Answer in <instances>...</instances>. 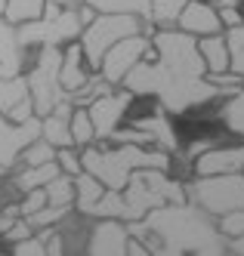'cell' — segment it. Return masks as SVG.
<instances>
[{
  "label": "cell",
  "instance_id": "obj_18",
  "mask_svg": "<svg viewBox=\"0 0 244 256\" xmlns=\"http://www.w3.org/2000/svg\"><path fill=\"white\" fill-rule=\"evenodd\" d=\"M71 114H74L71 99H62L50 114L41 118V136H44L50 145H56V148L74 145V136H71Z\"/></svg>",
  "mask_w": 244,
  "mask_h": 256
},
{
  "label": "cell",
  "instance_id": "obj_21",
  "mask_svg": "<svg viewBox=\"0 0 244 256\" xmlns=\"http://www.w3.org/2000/svg\"><path fill=\"white\" fill-rule=\"evenodd\" d=\"M59 173H62V170H59V160L34 164V167H19L16 179H13V186H16V192H19V194H25V192H31V188L47 186V182H50L53 176H59Z\"/></svg>",
  "mask_w": 244,
  "mask_h": 256
},
{
  "label": "cell",
  "instance_id": "obj_31",
  "mask_svg": "<svg viewBox=\"0 0 244 256\" xmlns=\"http://www.w3.org/2000/svg\"><path fill=\"white\" fill-rule=\"evenodd\" d=\"M71 210H74V207H56V204H47V207H41L37 213L25 216V219H28V222H31L34 228H50V226L65 222V219L71 216Z\"/></svg>",
  "mask_w": 244,
  "mask_h": 256
},
{
  "label": "cell",
  "instance_id": "obj_33",
  "mask_svg": "<svg viewBox=\"0 0 244 256\" xmlns=\"http://www.w3.org/2000/svg\"><path fill=\"white\" fill-rule=\"evenodd\" d=\"M56 160H59V170L68 173V176H81L84 173V160H81V148H78V145L56 148Z\"/></svg>",
  "mask_w": 244,
  "mask_h": 256
},
{
  "label": "cell",
  "instance_id": "obj_26",
  "mask_svg": "<svg viewBox=\"0 0 244 256\" xmlns=\"http://www.w3.org/2000/svg\"><path fill=\"white\" fill-rule=\"evenodd\" d=\"M71 136L78 148H87V145L96 142V126H93V118L87 112V105H74V114H71Z\"/></svg>",
  "mask_w": 244,
  "mask_h": 256
},
{
  "label": "cell",
  "instance_id": "obj_15",
  "mask_svg": "<svg viewBox=\"0 0 244 256\" xmlns=\"http://www.w3.org/2000/svg\"><path fill=\"white\" fill-rule=\"evenodd\" d=\"M176 28L189 31L192 38H207V34L226 31V28H222V19H219V10L210 4V0H189L185 10L179 12Z\"/></svg>",
  "mask_w": 244,
  "mask_h": 256
},
{
  "label": "cell",
  "instance_id": "obj_16",
  "mask_svg": "<svg viewBox=\"0 0 244 256\" xmlns=\"http://www.w3.org/2000/svg\"><path fill=\"white\" fill-rule=\"evenodd\" d=\"M28 46H22V38H19V25L7 22L4 12H0V74L13 78L22 74L28 68Z\"/></svg>",
  "mask_w": 244,
  "mask_h": 256
},
{
  "label": "cell",
  "instance_id": "obj_38",
  "mask_svg": "<svg viewBox=\"0 0 244 256\" xmlns=\"http://www.w3.org/2000/svg\"><path fill=\"white\" fill-rule=\"evenodd\" d=\"M219 10V19H222V28H235L244 22V12L241 6H216Z\"/></svg>",
  "mask_w": 244,
  "mask_h": 256
},
{
  "label": "cell",
  "instance_id": "obj_2",
  "mask_svg": "<svg viewBox=\"0 0 244 256\" xmlns=\"http://www.w3.org/2000/svg\"><path fill=\"white\" fill-rule=\"evenodd\" d=\"M121 86L130 90L133 96L155 99L170 114H185L189 108H198V105L222 99L219 90L207 78H179V74H173V71H167L152 52H148V56L124 78Z\"/></svg>",
  "mask_w": 244,
  "mask_h": 256
},
{
  "label": "cell",
  "instance_id": "obj_32",
  "mask_svg": "<svg viewBox=\"0 0 244 256\" xmlns=\"http://www.w3.org/2000/svg\"><path fill=\"white\" fill-rule=\"evenodd\" d=\"M226 44L232 52V71H238L244 78V22L235 28H226Z\"/></svg>",
  "mask_w": 244,
  "mask_h": 256
},
{
  "label": "cell",
  "instance_id": "obj_29",
  "mask_svg": "<svg viewBox=\"0 0 244 256\" xmlns=\"http://www.w3.org/2000/svg\"><path fill=\"white\" fill-rule=\"evenodd\" d=\"M185 4L189 0H152V25L155 28H176Z\"/></svg>",
  "mask_w": 244,
  "mask_h": 256
},
{
  "label": "cell",
  "instance_id": "obj_30",
  "mask_svg": "<svg viewBox=\"0 0 244 256\" xmlns=\"http://www.w3.org/2000/svg\"><path fill=\"white\" fill-rule=\"evenodd\" d=\"M47 160H56V145H50L44 136L31 139L22 152H19V164L16 167H34V164H47Z\"/></svg>",
  "mask_w": 244,
  "mask_h": 256
},
{
  "label": "cell",
  "instance_id": "obj_8",
  "mask_svg": "<svg viewBox=\"0 0 244 256\" xmlns=\"http://www.w3.org/2000/svg\"><path fill=\"white\" fill-rule=\"evenodd\" d=\"M185 198L207 210L210 216H222L244 207V170L241 173H216V176H192L185 182Z\"/></svg>",
  "mask_w": 244,
  "mask_h": 256
},
{
  "label": "cell",
  "instance_id": "obj_37",
  "mask_svg": "<svg viewBox=\"0 0 244 256\" xmlns=\"http://www.w3.org/2000/svg\"><path fill=\"white\" fill-rule=\"evenodd\" d=\"M34 232H37V228H34L31 222H28V219H25V216H19L16 222H13V226H10V228L4 232V234H0V241H4V244L10 247V244H16V241H22V238L34 234Z\"/></svg>",
  "mask_w": 244,
  "mask_h": 256
},
{
  "label": "cell",
  "instance_id": "obj_17",
  "mask_svg": "<svg viewBox=\"0 0 244 256\" xmlns=\"http://www.w3.org/2000/svg\"><path fill=\"white\" fill-rule=\"evenodd\" d=\"M93 74V68L84 56V46L81 40H71L62 46V68H59V80H62V90L65 93H74V90H81Z\"/></svg>",
  "mask_w": 244,
  "mask_h": 256
},
{
  "label": "cell",
  "instance_id": "obj_36",
  "mask_svg": "<svg viewBox=\"0 0 244 256\" xmlns=\"http://www.w3.org/2000/svg\"><path fill=\"white\" fill-rule=\"evenodd\" d=\"M50 200H47V188L41 186V188H31V192H25L22 194V200H19V210H22V216H31V213H37L41 207H47Z\"/></svg>",
  "mask_w": 244,
  "mask_h": 256
},
{
  "label": "cell",
  "instance_id": "obj_10",
  "mask_svg": "<svg viewBox=\"0 0 244 256\" xmlns=\"http://www.w3.org/2000/svg\"><path fill=\"white\" fill-rule=\"evenodd\" d=\"M133 99H136V96L130 93V90L115 86L111 93L93 99V102L87 105V112H90V118H93V126H96V142H108V136L124 124L130 105H133Z\"/></svg>",
  "mask_w": 244,
  "mask_h": 256
},
{
  "label": "cell",
  "instance_id": "obj_28",
  "mask_svg": "<svg viewBox=\"0 0 244 256\" xmlns=\"http://www.w3.org/2000/svg\"><path fill=\"white\" fill-rule=\"evenodd\" d=\"M47 200L56 207H74V176L68 173H59V176H53L47 182Z\"/></svg>",
  "mask_w": 244,
  "mask_h": 256
},
{
  "label": "cell",
  "instance_id": "obj_39",
  "mask_svg": "<svg viewBox=\"0 0 244 256\" xmlns=\"http://www.w3.org/2000/svg\"><path fill=\"white\" fill-rule=\"evenodd\" d=\"M127 256H152V250H148L145 241H139V238L130 234V241H127Z\"/></svg>",
  "mask_w": 244,
  "mask_h": 256
},
{
  "label": "cell",
  "instance_id": "obj_22",
  "mask_svg": "<svg viewBox=\"0 0 244 256\" xmlns=\"http://www.w3.org/2000/svg\"><path fill=\"white\" fill-rule=\"evenodd\" d=\"M96 12H133L145 22V34H152V0H87Z\"/></svg>",
  "mask_w": 244,
  "mask_h": 256
},
{
  "label": "cell",
  "instance_id": "obj_3",
  "mask_svg": "<svg viewBox=\"0 0 244 256\" xmlns=\"http://www.w3.org/2000/svg\"><path fill=\"white\" fill-rule=\"evenodd\" d=\"M170 200H185V182L173 179L170 170H136L124 188H105L90 216H118L124 222H133Z\"/></svg>",
  "mask_w": 244,
  "mask_h": 256
},
{
  "label": "cell",
  "instance_id": "obj_44",
  "mask_svg": "<svg viewBox=\"0 0 244 256\" xmlns=\"http://www.w3.org/2000/svg\"><path fill=\"white\" fill-rule=\"evenodd\" d=\"M0 213H4V204H0Z\"/></svg>",
  "mask_w": 244,
  "mask_h": 256
},
{
  "label": "cell",
  "instance_id": "obj_25",
  "mask_svg": "<svg viewBox=\"0 0 244 256\" xmlns=\"http://www.w3.org/2000/svg\"><path fill=\"white\" fill-rule=\"evenodd\" d=\"M44 6H47V0H7L4 19L13 22V25H25V22L41 19V16H44Z\"/></svg>",
  "mask_w": 244,
  "mask_h": 256
},
{
  "label": "cell",
  "instance_id": "obj_19",
  "mask_svg": "<svg viewBox=\"0 0 244 256\" xmlns=\"http://www.w3.org/2000/svg\"><path fill=\"white\" fill-rule=\"evenodd\" d=\"M198 50H201L204 65H207V74H219V71L232 68V52H229V44H226V31L198 38Z\"/></svg>",
  "mask_w": 244,
  "mask_h": 256
},
{
  "label": "cell",
  "instance_id": "obj_20",
  "mask_svg": "<svg viewBox=\"0 0 244 256\" xmlns=\"http://www.w3.org/2000/svg\"><path fill=\"white\" fill-rule=\"evenodd\" d=\"M102 194H105V182L102 179H96L87 170L81 176H74V210H78L81 216H90Z\"/></svg>",
  "mask_w": 244,
  "mask_h": 256
},
{
  "label": "cell",
  "instance_id": "obj_34",
  "mask_svg": "<svg viewBox=\"0 0 244 256\" xmlns=\"http://www.w3.org/2000/svg\"><path fill=\"white\" fill-rule=\"evenodd\" d=\"M216 226H219V232H222V238H226V241H232V238L244 234V207L216 216Z\"/></svg>",
  "mask_w": 244,
  "mask_h": 256
},
{
  "label": "cell",
  "instance_id": "obj_12",
  "mask_svg": "<svg viewBox=\"0 0 244 256\" xmlns=\"http://www.w3.org/2000/svg\"><path fill=\"white\" fill-rule=\"evenodd\" d=\"M37 136H41V118H31L25 124H13L4 112H0V164H4L7 170H16L19 152Z\"/></svg>",
  "mask_w": 244,
  "mask_h": 256
},
{
  "label": "cell",
  "instance_id": "obj_41",
  "mask_svg": "<svg viewBox=\"0 0 244 256\" xmlns=\"http://www.w3.org/2000/svg\"><path fill=\"white\" fill-rule=\"evenodd\" d=\"M229 253L244 256V234H238V238H232V241H229Z\"/></svg>",
  "mask_w": 244,
  "mask_h": 256
},
{
  "label": "cell",
  "instance_id": "obj_35",
  "mask_svg": "<svg viewBox=\"0 0 244 256\" xmlns=\"http://www.w3.org/2000/svg\"><path fill=\"white\" fill-rule=\"evenodd\" d=\"M10 250L16 253V256H47V241L41 234H28V238H22V241H16V244H10Z\"/></svg>",
  "mask_w": 244,
  "mask_h": 256
},
{
  "label": "cell",
  "instance_id": "obj_13",
  "mask_svg": "<svg viewBox=\"0 0 244 256\" xmlns=\"http://www.w3.org/2000/svg\"><path fill=\"white\" fill-rule=\"evenodd\" d=\"M241 170H244V142L210 145L207 152L192 158V176H216V173H241Z\"/></svg>",
  "mask_w": 244,
  "mask_h": 256
},
{
  "label": "cell",
  "instance_id": "obj_24",
  "mask_svg": "<svg viewBox=\"0 0 244 256\" xmlns=\"http://www.w3.org/2000/svg\"><path fill=\"white\" fill-rule=\"evenodd\" d=\"M219 120L229 133H235L241 142H244V86L238 93L222 99V108H219Z\"/></svg>",
  "mask_w": 244,
  "mask_h": 256
},
{
  "label": "cell",
  "instance_id": "obj_27",
  "mask_svg": "<svg viewBox=\"0 0 244 256\" xmlns=\"http://www.w3.org/2000/svg\"><path fill=\"white\" fill-rule=\"evenodd\" d=\"M115 90V84L111 80H105L99 71H93L90 74V80L81 86V90H74V93H68V99H71V105H90L93 99H99V96H105V93H111Z\"/></svg>",
  "mask_w": 244,
  "mask_h": 256
},
{
  "label": "cell",
  "instance_id": "obj_40",
  "mask_svg": "<svg viewBox=\"0 0 244 256\" xmlns=\"http://www.w3.org/2000/svg\"><path fill=\"white\" fill-rule=\"evenodd\" d=\"M96 16H99V12L93 10V6L87 4V0H84V4H78V19H81V25H84V28H87L93 19H96Z\"/></svg>",
  "mask_w": 244,
  "mask_h": 256
},
{
  "label": "cell",
  "instance_id": "obj_6",
  "mask_svg": "<svg viewBox=\"0 0 244 256\" xmlns=\"http://www.w3.org/2000/svg\"><path fill=\"white\" fill-rule=\"evenodd\" d=\"M130 34H145V22L133 12H99L84 31H81V46L93 71H99L102 56L115 46L118 40L130 38Z\"/></svg>",
  "mask_w": 244,
  "mask_h": 256
},
{
  "label": "cell",
  "instance_id": "obj_4",
  "mask_svg": "<svg viewBox=\"0 0 244 256\" xmlns=\"http://www.w3.org/2000/svg\"><path fill=\"white\" fill-rule=\"evenodd\" d=\"M84 170L105 182V188H124L136 170H173V154L158 145L133 142H93L81 148Z\"/></svg>",
  "mask_w": 244,
  "mask_h": 256
},
{
  "label": "cell",
  "instance_id": "obj_7",
  "mask_svg": "<svg viewBox=\"0 0 244 256\" xmlns=\"http://www.w3.org/2000/svg\"><path fill=\"white\" fill-rule=\"evenodd\" d=\"M81 19H78V6H59V4H50L44 6V16L34 22L19 25V38H22V46L37 50V46H65L71 40L81 38Z\"/></svg>",
  "mask_w": 244,
  "mask_h": 256
},
{
  "label": "cell",
  "instance_id": "obj_14",
  "mask_svg": "<svg viewBox=\"0 0 244 256\" xmlns=\"http://www.w3.org/2000/svg\"><path fill=\"white\" fill-rule=\"evenodd\" d=\"M133 126H139L142 133H148L152 145H158V148L170 152V154H179V133H176L173 114L167 112L164 105H155V112H148V114L136 118Z\"/></svg>",
  "mask_w": 244,
  "mask_h": 256
},
{
  "label": "cell",
  "instance_id": "obj_1",
  "mask_svg": "<svg viewBox=\"0 0 244 256\" xmlns=\"http://www.w3.org/2000/svg\"><path fill=\"white\" fill-rule=\"evenodd\" d=\"M148 228L145 244L152 253L161 256H219L229 253V241L222 238L216 216L201 210L198 204L170 200L142 216Z\"/></svg>",
  "mask_w": 244,
  "mask_h": 256
},
{
  "label": "cell",
  "instance_id": "obj_23",
  "mask_svg": "<svg viewBox=\"0 0 244 256\" xmlns=\"http://www.w3.org/2000/svg\"><path fill=\"white\" fill-rule=\"evenodd\" d=\"M25 99H31L25 71H22V74H13V78H4V74H0V112L10 118V112H13L16 105H22Z\"/></svg>",
  "mask_w": 244,
  "mask_h": 256
},
{
  "label": "cell",
  "instance_id": "obj_5",
  "mask_svg": "<svg viewBox=\"0 0 244 256\" xmlns=\"http://www.w3.org/2000/svg\"><path fill=\"white\" fill-rule=\"evenodd\" d=\"M59 68H62V46H37L34 59L25 68V78H28V90H31V99H34V114L44 118L50 114L62 99H68V93L62 90L59 80Z\"/></svg>",
  "mask_w": 244,
  "mask_h": 256
},
{
  "label": "cell",
  "instance_id": "obj_9",
  "mask_svg": "<svg viewBox=\"0 0 244 256\" xmlns=\"http://www.w3.org/2000/svg\"><path fill=\"white\" fill-rule=\"evenodd\" d=\"M148 52H152V34H130V38L118 40V44L102 56L99 74H102L105 80H111L115 86H121L124 78L148 56Z\"/></svg>",
  "mask_w": 244,
  "mask_h": 256
},
{
  "label": "cell",
  "instance_id": "obj_43",
  "mask_svg": "<svg viewBox=\"0 0 244 256\" xmlns=\"http://www.w3.org/2000/svg\"><path fill=\"white\" fill-rule=\"evenodd\" d=\"M4 6H7V0H0V12H4Z\"/></svg>",
  "mask_w": 244,
  "mask_h": 256
},
{
  "label": "cell",
  "instance_id": "obj_42",
  "mask_svg": "<svg viewBox=\"0 0 244 256\" xmlns=\"http://www.w3.org/2000/svg\"><path fill=\"white\" fill-rule=\"evenodd\" d=\"M50 4H59V6H78V4H84V0H50Z\"/></svg>",
  "mask_w": 244,
  "mask_h": 256
},
{
  "label": "cell",
  "instance_id": "obj_11",
  "mask_svg": "<svg viewBox=\"0 0 244 256\" xmlns=\"http://www.w3.org/2000/svg\"><path fill=\"white\" fill-rule=\"evenodd\" d=\"M127 241H130V228L124 219L118 216H102L96 219V226L87 234V253L90 256H127Z\"/></svg>",
  "mask_w": 244,
  "mask_h": 256
}]
</instances>
